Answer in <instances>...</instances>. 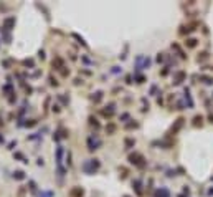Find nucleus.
<instances>
[{
	"label": "nucleus",
	"instance_id": "f257e3e1",
	"mask_svg": "<svg viewBox=\"0 0 213 197\" xmlns=\"http://www.w3.org/2000/svg\"><path fill=\"white\" fill-rule=\"evenodd\" d=\"M99 167H101L99 159H88V161H84V162H83V166H81V169H83L86 174H94Z\"/></svg>",
	"mask_w": 213,
	"mask_h": 197
},
{
	"label": "nucleus",
	"instance_id": "f03ea898",
	"mask_svg": "<svg viewBox=\"0 0 213 197\" xmlns=\"http://www.w3.org/2000/svg\"><path fill=\"white\" fill-rule=\"evenodd\" d=\"M129 162L130 164H134V166H137V167H146V159H144V156L140 154V153H132V154H129Z\"/></svg>",
	"mask_w": 213,
	"mask_h": 197
},
{
	"label": "nucleus",
	"instance_id": "7ed1b4c3",
	"mask_svg": "<svg viewBox=\"0 0 213 197\" xmlns=\"http://www.w3.org/2000/svg\"><path fill=\"white\" fill-rule=\"evenodd\" d=\"M149 65H150V58H147L144 55H139L137 58H135V68H137V70L149 68Z\"/></svg>",
	"mask_w": 213,
	"mask_h": 197
},
{
	"label": "nucleus",
	"instance_id": "20e7f679",
	"mask_svg": "<svg viewBox=\"0 0 213 197\" xmlns=\"http://www.w3.org/2000/svg\"><path fill=\"white\" fill-rule=\"evenodd\" d=\"M101 144H102V142H101V139H99L96 134L88 137V149H89V151H96V149H99V147H101Z\"/></svg>",
	"mask_w": 213,
	"mask_h": 197
},
{
	"label": "nucleus",
	"instance_id": "39448f33",
	"mask_svg": "<svg viewBox=\"0 0 213 197\" xmlns=\"http://www.w3.org/2000/svg\"><path fill=\"white\" fill-rule=\"evenodd\" d=\"M61 159H63V146H58L56 147V164H58V171H60V174L63 176L66 171H65V167L61 166Z\"/></svg>",
	"mask_w": 213,
	"mask_h": 197
},
{
	"label": "nucleus",
	"instance_id": "423d86ee",
	"mask_svg": "<svg viewBox=\"0 0 213 197\" xmlns=\"http://www.w3.org/2000/svg\"><path fill=\"white\" fill-rule=\"evenodd\" d=\"M183 123H185V119L183 118H178L175 121V124H172V128H170V134H175V133H178L180 131V128L183 126Z\"/></svg>",
	"mask_w": 213,
	"mask_h": 197
},
{
	"label": "nucleus",
	"instance_id": "0eeeda50",
	"mask_svg": "<svg viewBox=\"0 0 213 197\" xmlns=\"http://www.w3.org/2000/svg\"><path fill=\"white\" fill-rule=\"evenodd\" d=\"M101 113H102V116H104V118H111V116L114 114V103H111V104H107L106 108H104V109L101 111Z\"/></svg>",
	"mask_w": 213,
	"mask_h": 197
},
{
	"label": "nucleus",
	"instance_id": "6e6552de",
	"mask_svg": "<svg viewBox=\"0 0 213 197\" xmlns=\"http://www.w3.org/2000/svg\"><path fill=\"white\" fill-rule=\"evenodd\" d=\"M185 76H187L185 71H177V73L174 75V84H180L185 80Z\"/></svg>",
	"mask_w": 213,
	"mask_h": 197
},
{
	"label": "nucleus",
	"instance_id": "1a4fd4ad",
	"mask_svg": "<svg viewBox=\"0 0 213 197\" xmlns=\"http://www.w3.org/2000/svg\"><path fill=\"white\" fill-rule=\"evenodd\" d=\"M70 195L71 197H83L84 195V189L83 187H73L71 192H70Z\"/></svg>",
	"mask_w": 213,
	"mask_h": 197
},
{
	"label": "nucleus",
	"instance_id": "9d476101",
	"mask_svg": "<svg viewBox=\"0 0 213 197\" xmlns=\"http://www.w3.org/2000/svg\"><path fill=\"white\" fill-rule=\"evenodd\" d=\"M154 195L155 197H170V192H169V189H165V187H160V189L155 191Z\"/></svg>",
	"mask_w": 213,
	"mask_h": 197
},
{
	"label": "nucleus",
	"instance_id": "9b49d317",
	"mask_svg": "<svg viewBox=\"0 0 213 197\" xmlns=\"http://www.w3.org/2000/svg\"><path fill=\"white\" fill-rule=\"evenodd\" d=\"M183 95H185V101H187L188 108H193V100H192V96H190V89H188V88H185Z\"/></svg>",
	"mask_w": 213,
	"mask_h": 197
},
{
	"label": "nucleus",
	"instance_id": "f8f14e48",
	"mask_svg": "<svg viewBox=\"0 0 213 197\" xmlns=\"http://www.w3.org/2000/svg\"><path fill=\"white\" fill-rule=\"evenodd\" d=\"M197 43H198L197 38H187V40H185V47H187V48H195V47H197Z\"/></svg>",
	"mask_w": 213,
	"mask_h": 197
},
{
	"label": "nucleus",
	"instance_id": "ddd939ff",
	"mask_svg": "<svg viewBox=\"0 0 213 197\" xmlns=\"http://www.w3.org/2000/svg\"><path fill=\"white\" fill-rule=\"evenodd\" d=\"M202 124H203V116H202V114H197V116L193 118V126L198 128V126H202Z\"/></svg>",
	"mask_w": 213,
	"mask_h": 197
},
{
	"label": "nucleus",
	"instance_id": "4468645a",
	"mask_svg": "<svg viewBox=\"0 0 213 197\" xmlns=\"http://www.w3.org/2000/svg\"><path fill=\"white\" fill-rule=\"evenodd\" d=\"M192 30H195V28H193V25H182V27H180V33H182V35L190 33Z\"/></svg>",
	"mask_w": 213,
	"mask_h": 197
},
{
	"label": "nucleus",
	"instance_id": "2eb2a0df",
	"mask_svg": "<svg viewBox=\"0 0 213 197\" xmlns=\"http://www.w3.org/2000/svg\"><path fill=\"white\" fill-rule=\"evenodd\" d=\"M132 187H134V189H135V192H137L139 195L142 194V187H140V181H139V179H135V181L132 182Z\"/></svg>",
	"mask_w": 213,
	"mask_h": 197
},
{
	"label": "nucleus",
	"instance_id": "dca6fc26",
	"mask_svg": "<svg viewBox=\"0 0 213 197\" xmlns=\"http://www.w3.org/2000/svg\"><path fill=\"white\" fill-rule=\"evenodd\" d=\"M3 25H5V28L7 30H10L13 25H15V18H13V17H10V18H7L5 22H3Z\"/></svg>",
	"mask_w": 213,
	"mask_h": 197
},
{
	"label": "nucleus",
	"instance_id": "f3484780",
	"mask_svg": "<svg viewBox=\"0 0 213 197\" xmlns=\"http://www.w3.org/2000/svg\"><path fill=\"white\" fill-rule=\"evenodd\" d=\"M200 80L205 84H213V76H208V75H202L200 76Z\"/></svg>",
	"mask_w": 213,
	"mask_h": 197
},
{
	"label": "nucleus",
	"instance_id": "a211bd4d",
	"mask_svg": "<svg viewBox=\"0 0 213 197\" xmlns=\"http://www.w3.org/2000/svg\"><path fill=\"white\" fill-rule=\"evenodd\" d=\"M102 95H104L102 91H96V93H94V95H93V98H91V100H93L94 103H99V101L102 100Z\"/></svg>",
	"mask_w": 213,
	"mask_h": 197
},
{
	"label": "nucleus",
	"instance_id": "6ab92c4d",
	"mask_svg": "<svg viewBox=\"0 0 213 197\" xmlns=\"http://www.w3.org/2000/svg\"><path fill=\"white\" fill-rule=\"evenodd\" d=\"M13 177H15L17 181H23V179H25V172L23 171H15V172H13Z\"/></svg>",
	"mask_w": 213,
	"mask_h": 197
},
{
	"label": "nucleus",
	"instance_id": "aec40b11",
	"mask_svg": "<svg viewBox=\"0 0 213 197\" xmlns=\"http://www.w3.org/2000/svg\"><path fill=\"white\" fill-rule=\"evenodd\" d=\"M55 66H58V70L65 68V66H63V60H61V58H55V60H53V68H55Z\"/></svg>",
	"mask_w": 213,
	"mask_h": 197
},
{
	"label": "nucleus",
	"instance_id": "412c9836",
	"mask_svg": "<svg viewBox=\"0 0 213 197\" xmlns=\"http://www.w3.org/2000/svg\"><path fill=\"white\" fill-rule=\"evenodd\" d=\"M106 133H107V134H114V133H116V124L109 123V124L106 126Z\"/></svg>",
	"mask_w": 213,
	"mask_h": 197
},
{
	"label": "nucleus",
	"instance_id": "4be33fe9",
	"mask_svg": "<svg viewBox=\"0 0 213 197\" xmlns=\"http://www.w3.org/2000/svg\"><path fill=\"white\" fill-rule=\"evenodd\" d=\"M55 194H53V191H42L38 194V197H53Z\"/></svg>",
	"mask_w": 213,
	"mask_h": 197
},
{
	"label": "nucleus",
	"instance_id": "5701e85b",
	"mask_svg": "<svg viewBox=\"0 0 213 197\" xmlns=\"http://www.w3.org/2000/svg\"><path fill=\"white\" fill-rule=\"evenodd\" d=\"M124 142H126V147H134V144H135V139H132V137H127V139H126Z\"/></svg>",
	"mask_w": 213,
	"mask_h": 197
},
{
	"label": "nucleus",
	"instance_id": "b1692460",
	"mask_svg": "<svg viewBox=\"0 0 213 197\" xmlns=\"http://www.w3.org/2000/svg\"><path fill=\"white\" fill-rule=\"evenodd\" d=\"M207 58H208V53H207V51H202L200 55H198L197 60H198V61H203V60H207Z\"/></svg>",
	"mask_w": 213,
	"mask_h": 197
},
{
	"label": "nucleus",
	"instance_id": "393cba45",
	"mask_svg": "<svg viewBox=\"0 0 213 197\" xmlns=\"http://www.w3.org/2000/svg\"><path fill=\"white\" fill-rule=\"evenodd\" d=\"M139 128V123H127L126 124V129H135Z\"/></svg>",
	"mask_w": 213,
	"mask_h": 197
},
{
	"label": "nucleus",
	"instance_id": "a878e982",
	"mask_svg": "<svg viewBox=\"0 0 213 197\" xmlns=\"http://www.w3.org/2000/svg\"><path fill=\"white\" fill-rule=\"evenodd\" d=\"M134 78L137 80V83H144V81H146V76H144V75H134Z\"/></svg>",
	"mask_w": 213,
	"mask_h": 197
},
{
	"label": "nucleus",
	"instance_id": "bb28decb",
	"mask_svg": "<svg viewBox=\"0 0 213 197\" xmlns=\"http://www.w3.org/2000/svg\"><path fill=\"white\" fill-rule=\"evenodd\" d=\"M89 124H91V126H94V128H99V123H98V121L93 118V116L89 118Z\"/></svg>",
	"mask_w": 213,
	"mask_h": 197
},
{
	"label": "nucleus",
	"instance_id": "cd10ccee",
	"mask_svg": "<svg viewBox=\"0 0 213 197\" xmlns=\"http://www.w3.org/2000/svg\"><path fill=\"white\" fill-rule=\"evenodd\" d=\"M73 37H74L76 40H79V43H81V45H83V47H86V42H84V40H83V38H81V37H79V35H76V33H73Z\"/></svg>",
	"mask_w": 213,
	"mask_h": 197
},
{
	"label": "nucleus",
	"instance_id": "c85d7f7f",
	"mask_svg": "<svg viewBox=\"0 0 213 197\" xmlns=\"http://www.w3.org/2000/svg\"><path fill=\"white\" fill-rule=\"evenodd\" d=\"M15 157H17V159H22V162H28V161H26V159H25V157H23V156H22L20 153H15Z\"/></svg>",
	"mask_w": 213,
	"mask_h": 197
},
{
	"label": "nucleus",
	"instance_id": "c756f323",
	"mask_svg": "<svg viewBox=\"0 0 213 197\" xmlns=\"http://www.w3.org/2000/svg\"><path fill=\"white\" fill-rule=\"evenodd\" d=\"M50 84H51V86H58V81L53 76H50Z\"/></svg>",
	"mask_w": 213,
	"mask_h": 197
},
{
	"label": "nucleus",
	"instance_id": "7c9ffc66",
	"mask_svg": "<svg viewBox=\"0 0 213 197\" xmlns=\"http://www.w3.org/2000/svg\"><path fill=\"white\" fill-rule=\"evenodd\" d=\"M23 65L25 66H33V60H23Z\"/></svg>",
	"mask_w": 213,
	"mask_h": 197
},
{
	"label": "nucleus",
	"instance_id": "2f4dec72",
	"mask_svg": "<svg viewBox=\"0 0 213 197\" xmlns=\"http://www.w3.org/2000/svg\"><path fill=\"white\" fill-rule=\"evenodd\" d=\"M132 78H134L132 75H127V76H126V83H129V84H130V83H132Z\"/></svg>",
	"mask_w": 213,
	"mask_h": 197
},
{
	"label": "nucleus",
	"instance_id": "473e14b6",
	"mask_svg": "<svg viewBox=\"0 0 213 197\" xmlns=\"http://www.w3.org/2000/svg\"><path fill=\"white\" fill-rule=\"evenodd\" d=\"M3 91H5V93H10V91H12V86H10V84H7V86H3Z\"/></svg>",
	"mask_w": 213,
	"mask_h": 197
},
{
	"label": "nucleus",
	"instance_id": "72a5a7b5",
	"mask_svg": "<svg viewBox=\"0 0 213 197\" xmlns=\"http://www.w3.org/2000/svg\"><path fill=\"white\" fill-rule=\"evenodd\" d=\"M157 61L160 63V61H164V53H159V56H157Z\"/></svg>",
	"mask_w": 213,
	"mask_h": 197
},
{
	"label": "nucleus",
	"instance_id": "f704fd0d",
	"mask_svg": "<svg viewBox=\"0 0 213 197\" xmlns=\"http://www.w3.org/2000/svg\"><path fill=\"white\" fill-rule=\"evenodd\" d=\"M30 189L35 192V191H37V184H35V182H30Z\"/></svg>",
	"mask_w": 213,
	"mask_h": 197
},
{
	"label": "nucleus",
	"instance_id": "c9c22d12",
	"mask_svg": "<svg viewBox=\"0 0 213 197\" xmlns=\"http://www.w3.org/2000/svg\"><path fill=\"white\" fill-rule=\"evenodd\" d=\"M53 111H55V113H60V106H58V104H53Z\"/></svg>",
	"mask_w": 213,
	"mask_h": 197
},
{
	"label": "nucleus",
	"instance_id": "e433bc0d",
	"mask_svg": "<svg viewBox=\"0 0 213 197\" xmlns=\"http://www.w3.org/2000/svg\"><path fill=\"white\" fill-rule=\"evenodd\" d=\"M121 119H122V121H126V119H129V114H127V113H124V114H122V116H121Z\"/></svg>",
	"mask_w": 213,
	"mask_h": 197
},
{
	"label": "nucleus",
	"instance_id": "4c0bfd02",
	"mask_svg": "<svg viewBox=\"0 0 213 197\" xmlns=\"http://www.w3.org/2000/svg\"><path fill=\"white\" fill-rule=\"evenodd\" d=\"M15 144H17V141H12L10 144H8V149H13V146H15Z\"/></svg>",
	"mask_w": 213,
	"mask_h": 197
},
{
	"label": "nucleus",
	"instance_id": "58836bf2",
	"mask_svg": "<svg viewBox=\"0 0 213 197\" xmlns=\"http://www.w3.org/2000/svg\"><path fill=\"white\" fill-rule=\"evenodd\" d=\"M157 91V86H155V84H154V86L150 88V95H154V93H155Z\"/></svg>",
	"mask_w": 213,
	"mask_h": 197
},
{
	"label": "nucleus",
	"instance_id": "ea45409f",
	"mask_svg": "<svg viewBox=\"0 0 213 197\" xmlns=\"http://www.w3.org/2000/svg\"><path fill=\"white\" fill-rule=\"evenodd\" d=\"M119 71H121L119 66H114V68H112V73H119Z\"/></svg>",
	"mask_w": 213,
	"mask_h": 197
},
{
	"label": "nucleus",
	"instance_id": "a19ab883",
	"mask_svg": "<svg viewBox=\"0 0 213 197\" xmlns=\"http://www.w3.org/2000/svg\"><path fill=\"white\" fill-rule=\"evenodd\" d=\"M38 55H40V58H45V51H43V50H40Z\"/></svg>",
	"mask_w": 213,
	"mask_h": 197
},
{
	"label": "nucleus",
	"instance_id": "79ce46f5",
	"mask_svg": "<svg viewBox=\"0 0 213 197\" xmlns=\"http://www.w3.org/2000/svg\"><path fill=\"white\" fill-rule=\"evenodd\" d=\"M208 121H210V123H213V114H210V116H208Z\"/></svg>",
	"mask_w": 213,
	"mask_h": 197
},
{
	"label": "nucleus",
	"instance_id": "37998d69",
	"mask_svg": "<svg viewBox=\"0 0 213 197\" xmlns=\"http://www.w3.org/2000/svg\"><path fill=\"white\" fill-rule=\"evenodd\" d=\"M208 194H210V195H211V194H213V189H210V191H208Z\"/></svg>",
	"mask_w": 213,
	"mask_h": 197
},
{
	"label": "nucleus",
	"instance_id": "c03bdc74",
	"mask_svg": "<svg viewBox=\"0 0 213 197\" xmlns=\"http://www.w3.org/2000/svg\"><path fill=\"white\" fill-rule=\"evenodd\" d=\"M124 197H129V195H124Z\"/></svg>",
	"mask_w": 213,
	"mask_h": 197
}]
</instances>
